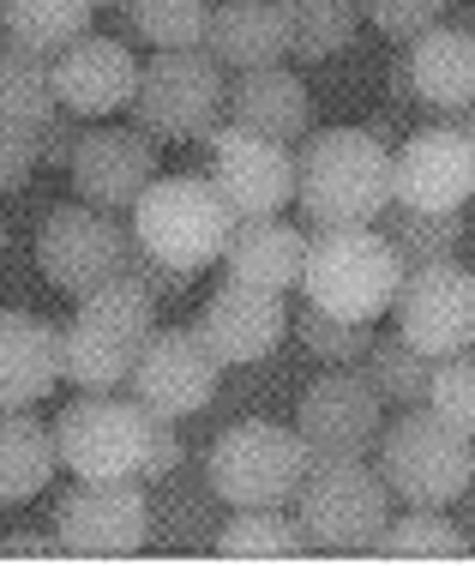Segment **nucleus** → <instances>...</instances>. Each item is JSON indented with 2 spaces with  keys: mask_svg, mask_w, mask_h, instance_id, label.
<instances>
[{
  "mask_svg": "<svg viewBox=\"0 0 475 566\" xmlns=\"http://www.w3.org/2000/svg\"><path fill=\"white\" fill-rule=\"evenodd\" d=\"M368 555H386V560H464L469 555V531L445 506H403V518L391 512Z\"/></svg>",
  "mask_w": 475,
  "mask_h": 566,
  "instance_id": "29",
  "label": "nucleus"
},
{
  "mask_svg": "<svg viewBox=\"0 0 475 566\" xmlns=\"http://www.w3.org/2000/svg\"><path fill=\"white\" fill-rule=\"evenodd\" d=\"M61 392V326L31 307H0V410H31Z\"/></svg>",
  "mask_w": 475,
  "mask_h": 566,
  "instance_id": "22",
  "label": "nucleus"
},
{
  "mask_svg": "<svg viewBox=\"0 0 475 566\" xmlns=\"http://www.w3.org/2000/svg\"><path fill=\"white\" fill-rule=\"evenodd\" d=\"M223 120L260 133V139L295 145L302 133H314L319 103H314V91H307V78L295 73V66L271 61V66H241L223 85Z\"/></svg>",
  "mask_w": 475,
  "mask_h": 566,
  "instance_id": "21",
  "label": "nucleus"
},
{
  "mask_svg": "<svg viewBox=\"0 0 475 566\" xmlns=\"http://www.w3.org/2000/svg\"><path fill=\"white\" fill-rule=\"evenodd\" d=\"M151 422L157 416H145L133 398L85 392L54 416L49 434H54V458H61L66 476H85V482L133 476L139 482V458H145V440H151Z\"/></svg>",
  "mask_w": 475,
  "mask_h": 566,
  "instance_id": "9",
  "label": "nucleus"
},
{
  "mask_svg": "<svg viewBox=\"0 0 475 566\" xmlns=\"http://www.w3.org/2000/svg\"><path fill=\"white\" fill-rule=\"evenodd\" d=\"M151 543L162 548H211V531H217V494L205 482V470L199 476H181V470H169L162 482H151Z\"/></svg>",
  "mask_w": 475,
  "mask_h": 566,
  "instance_id": "27",
  "label": "nucleus"
},
{
  "mask_svg": "<svg viewBox=\"0 0 475 566\" xmlns=\"http://www.w3.org/2000/svg\"><path fill=\"white\" fill-rule=\"evenodd\" d=\"M61 458H54L49 422L31 410H0V506H24L54 482Z\"/></svg>",
  "mask_w": 475,
  "mask_h": 566,
  "instance_id": "26",
  "label": "nucleus"
},
{
  "mask_svg": "<svg viewBox=\"0 0 475 566\" xmlns=\"http://www.w3.org/2000/svg\"><path fill=\"white\" fill-rule=\"evenodd\" d=\"M229 206L217 199L205 175H157L127 211V229L151 260L175 265V272H205L229 241Z\"/></svg>",
  "mask_w": 475,
  "mask_h": 566,
  "instance_id": "6",
  "label": "nucleus"
},
{
  "mask_svg": "<svg viewBox=\"0 0 475 566\" xmlns=\"http://www.w3.org/2000/svg\"><path fill=\"white\" fill-rule=\"evenodd\" d=\"M127 43L145 49H205V19L211 0H127Z\"/></svg>",
  "mask_w": 475,
  "mask_h": 566,
  "instance_id": "33",
  "label": "nucleus"
},
{
  "mask_svg": "<svg viewBox=\"0 0 475 566\" xmlns=\"http://www.w3.org/2000/svg\"><path fill=\"white\" fill-rule=\"evenodd\" d=\"M91 7H97V19H108V36H120V43H127V19H120V7H127V0H91Z\"/></svg>",
  "mask_w": 475,
  "mask_h": 566,
  "instance_id": "43",
  "label": "nucleus"
},
{
  "mask_svg": "<svg viewBox=\"0 0 475 566\" xmlns=\"http://www.w3.org/2000/svg\"><path fill=\"white\" fill-rule=\"evenodd\" d=\"M157 332V302L139 277H108L91 295H78L73 326H61V380L78 392H120L133 374L139 344Z\"/></svg>",
  "mask_w": 475,
  "mask_h": 566,
  "instance_id": "2",
  "label": "nucleus"
},
{
  "mask_svg": "<svg viewBox=\"0 0 475 566\" xmlns=\"http://www.w3.org/2000/svg\"><path fill=\"white\" fill-rule=\"evenodd\" d=\"M181 464H187V447H181V434H175V422H151V440H145V458H139V482L151 489V482H162Z\"/></svg>",
  "mask_w": 475,
  "mask_h": 566,
  "instance_id": "41",
  "label": "nucleus"
},
{
  "mask_svg": "<svg viewBox=\"0 0 475 566\" xmlns=\"http://www.w3.org/2000/svg\"><path fill=\"white\" fill-rule=\"evenodd\" d=\"M361 31V7L356 0H289V55L319 66L331 55H344Z\"/></svg>",
  "mask_w": 475,
  "mask_h": 566,
  "instance_id": "32",
  "label": "nucleus"
},
{
  "mask_svg": "<svg viewBox=\"0 0 475 566\" xmlns=\"http://www.w3.org/2000/svg\"><path fill=\"white\" fill-rule=\"evenodd\" d=\"M422 410H433L445 428H457V434L475 428V361H469V349H445V356H433Z\"/></svg>",
  "mask_w": 475,
  "mask_h": 566,
  "instance_id": "36",
  "label": "nucleus"
},
{
  "mask_svg": "<svg viewBox=\"0 0 475 566\" xmlns=\"http://www.w3.org/2000/svg\"><path fill=\"white\" fill-rule=\"evenodd\" d=\"M428 368H433V356H422L415 344H403L398 332H391V338H373L368 356H361V374H368L373 398L386 403V410H410V403H422Z\"/></svg>",
  "mask_w": 475,
  "mask_h": 566,
  "instance_id": "34",
  "label": "nucleus"
},
{
  "mask_svg": "<svg viewBox=\"0 0 475 566\" xmlns=\"http://www.w3.org/2000/svg\"><path fill=\"white\" fill-rule=\"evenodd\" d=\"M7 241H12V229H7V218H0V253H7Z\"/></svg>",
  "mask_w": 475,
  "mask_h": 566,
  "instance_id": "44",
  "label": "nucleus"
},
{
  "mask_svg": "<svg viewBox=\"0 0 475 566\" xmlns=\"http://www.w3.org/2000/svg\"><path fill=\"white\" fill-rule=\"evenodd\" d=\"M217 386H223V361L205 349L193 326H162L139 344L127 374V398L139 403L157 422H187V416H205Z\"/></svg>",
  "mask_w": 475,
  "mask_h": 566,
  "instance_id": "11",
  "label": "nucleus"
},
{
  "mask_svg": "<svg viewBox=\"0 0 475 566\" xmlns=\"http://www.w3.org/2000/svg\"><path fill=\"white\" fill-rule=\"evenodd\" d=\"M386 314H398V338L415 344L422 356L469 349L475 338V277L464 260H433L398 277Z\"/></svg>",
  "mask_w": 475,
  "mask_h": 566,
  "instance_id": "14",
  "label": "nucleus"
},
{
  "mask_svg": "<svg viewBox=\"0 0 475 566\" xmlns=\"http://www.w3.org/2000/svg\"><path fill=\"white\" fill-rule=\"evenodd\" d=\"M49 73H54V103H61V109H73L78 120H108L133 103L139 55H133V43H120V36H108L91 24L85 36L54 49Z\"/></svg>",
  "mask_w": 475,
  "mask_h": 566,
  "instance_id": "18",
  "label": "nucleus"
},
{
  "mask_svg": "<svg viewBox=\"0 0 475 566\" xmlns=\"http://www.w3.org/2000/svg\"><path fill=\"white\" fill-rule=\"evenodd\" d=\"M302 253H307V229H295L277 211V218H235L217 260H223L229 277L253 283V290L289 295L302 283Z\"/></svg>",
  "mask_w": 475,
  "mask_h": 566,
  "instance_id": "23",
  "label": "nucleus"
},
{
  "mask_svg": "<svg viewBox=\"0 0 475 566\" xmlns=\"http://www.w3.org/2000/svg\"><path fill=\"white\" fill-rule=\"evenodd\" d=\"M295 524L307 548L325 555H368L373 536L391 518V489L379 482L368 458H307L302 489H295Z\"/></svg>",
  "mask_w": 475,
  "mask_h": 566,
  "instance_id": "4",
  "label": "nucleus"
},
{
  "mask_svg": "<svg viewBox=\"0 0 475 566\" xmlns=\"http://www.w3.org/2000/svg\"><path fill=\"white\" fill-rule=\"evenodd\" d=\"M205 482L223 506H289L302 489L307 447L295 428L271 422V416H241L205 447Z\"/></svg>",
  "mask_w": 475,
  "mask_h": 566,
  "instance_id": "7",
  "label": "nucleus"
},
{
  "mask_svg": "<svg viewBox=\"0 0 475 566\" xmlns=\"http://www.w3.org/2000/svg\"><path fill=\"white\" fill-rule=\"evenodd\" d=\"M91 24H97L91 0H0V31L24 49H43V55L85 36Z\"/></svg>",
  "mask_w": 475,
  "mask_h": 566,
  "instance_id": "31",
  "label": "nucleus"
},
{
  "mask_svg": "<svg viewBox=\"0 0 475 566\" xmlns=\"http://www.w3.org/2000/svg\"><path fill=\"white\" fill-rule=\"evenodd\" d=\"M223 85H229L223 66L205 49H157L139 66L127 115L157 145H199L223 120Z\"/></svg>",
  "mask_w": 475,
  "mask_h": 566,
  "instance_id": "8",
  "label": "nucleus"
},
{
  "mask_svg": "<svg viewBox=\"0 0 475 566\" xmlns=\"http://www.w3.org/2000/svg\"><path fill=\"white\" fill-rule=\"evenodd\" d=\"M193 332L205 338V349L223 368H260V361H271V349L283 344V332H289V307L271 290L223 277L205 302H199Z\"/></svg>",
  "mask_w": 475,
  "mask_h": 566,
  "instance_id": "19",
  "label": "nucleus"
},
{
  "mask_svg": "<svg viewBox=\"0 0 475 566\" xmlns=\"http://www.w3.org/2000/svg\"><path fill=\"white\" fill-rule=\"evenodd\" d=\"M85 127H91V120H78L73 109H54L43 127H36V169H66V164H73Z\"/></svg>",
  "mask_w": 475,
  "mask_h": 566,
  "instance_id": "39",
  "label": "nucleus"
},
{
  "mask_svg": "<svg viewBox=\"0 0 475 566\" xmlns=\"http://www.w3.org/2000/svg\"><path fill=\"white\" fill-rule=\"evenodd\" d=\"M356 7H361V19H368L379 36L410 43V36H422L428 24H440L445 12H452V0H356Z\"/></svg>",
  "mask_w": 475,
  "mask_h": 566,
  "instance_id": "37",
  "label": "nucleus"
},
{
  "mask_svg": "<svg viewBox=\"0 0 475 566\" xmlns=\"http://www.w3.org/2000/svg\"><path fill=\"white\" fill-rule=\"evenodd\" d=\"M373 229L386 235L391 260H398L403 272H415V265H433V260H464L469 206H457V211H415V206H398V199H391V206L373 218Z\"/></svg>",
  "mask_w": 475,
  "mask_h": 566,
  "instance_id": "25",
  "label": "nucleus"
},
{
  "mask_svg": "<svg viewBox=\"0 0 475 566\" xmlns=\"http://www.w3.org/2000/svg\"><path fill=\"white\" fill-rule=\"evenodd\" d=\"M54 109L61 103H54L49 55L0 36V120H12V127H43Z\"/></svg>",
  "mask_w": 475,
  "mask_h": 566,
  "instance_id": "30",
  "label": "nucleus"
},
{
  "mask_svg": "<svg viewBox=\"0 0 475 566\" xmlns=\"http://www.w3.org/2000/svg\"><path fill=\"white\" fill-rule=\"evenodd\" d=\"M205 55L223 73L289 61V0H223V7H211Z\"/></svg>",
  "mask_w": 475,
  "mask_h": 566,
  "instance_id": "24",
  "label": "nucleus"
},
{
  "mask_svg": "<svg viewBox=\"0 0 475 566\" xmlns=\"http://www.w3.org/2000/svg\"><path fill=\"white\" fill-rule=\"evenodd\" d=\"M295 338L314 361L325 368H361V356H368L373 344V326L368 319H344V314H325V307L307 302L302 314H295Z\"/></svg>",
  "mask_w": 475,
  "mask_h": 566,
  "instance_id": "35",
  "label": "nucleus"
},
{
  "mask_svg": "<svg viewBox=\"0 0 475 566\" xmlns=\"http://www.w3.org/2000/svg\"><path fill=\"white\" fill-rule=\"evenodd\" d=\"M295 199L314 229L373 223L391 206V145L368 127H314L289 145Z\"/></svg>",
  "mask_w": 475,
  "mask_h": 566,
  "instance_id": "1",
  "label": "nucleus"
},
{
  "mask_svg": "<svg viewBox=\"0 0 475 566\" xmlns=\"http://www.w3.org/2000/svg\"><path fill=\"white\" fill-rule=\"evenodd\" d=\"M133 260V229L120 211H97L85 199H61L36 229V265L61 295H91L97 283L120 277Z\"/></svg>",
  "mask_w": 475,
  "mask_h": 566,
  "instance_id": "10",
  "label": "nucleus"
},
{
  "mask_svg": "<svg viewBox=\"0 0 475 566\" xmlns=\"http://www.w3.org/2000/svg\"><path fill=\"white\" fill-rule=\"evenodd\" d=\"M127 277H139L145 283V295L162 307V302H175V295H187V283H193V272H175V265H162V260H151V253L133 241V260H127Z\"/></svg>",
  "mask_w": 475,
  "mask_h": 566,
  "instance_id": "40",
  "label": "nucleus"
},
{
  "mask_svg": "<svg viewBox=\"0 0 475 566\" xmlns=\"http://www.w3.org/2000/svg\"><path fill=\"white\" fill-rule=\"evenodd\" d=\"M211 555L223 560H295L307 555V536L289 506H235L211 531Z\"/></svg>",
  "mask_w": 475,
  "mask_h": 566,
  "instance_id": "28",
  "label": "nucleus"
},
{
  "mask_svg": "<svg viewBox=\"0 0 475 566\" xmlns=\"http://www.w3.org/2000/svg\"><path fill=\"white\" fill-rule=\"evenodd\" d=\"M199 157H205V181L229 206V218H277V211H289L295 199L289 145L260 139V133L235 127V120H217L199 139Z\"/></svg>",
  "mask_w": 475,
  "mask_h": 566,
  "instance_id": "13",
  "label": "nucleus"
},
{
  "mask_svg": "<svg viewBox=\"0 0 475 566\" xmlns=\"http://www.w3.org/2000/svg\"><path fill=\"white\" fill-rule=\"evenodd\" d=\"M0 555H61V548H54V536H43V531H7L0 536Z\"/></svg>",
  "mask_w": 475,
  "mask_h": 566,
  "instance_id": "42",
  "label": "nucleus"
},
{
  "mask_svg": "<svg viewBox=\"0 0 475 566\" xmlns=\"http://www.w3.org/2000/svg\"><path fill=\"white\" fill-rule=\"evenodd\" d=\"M403 265L391 260L386 235L373 223H337V229H314L302 253V283L295 290L307 295L325 314H344V319H373L391 307L398 295Z\"/></svg>",
  "mask_w": 475,
  "mask_h": 566,
  "instance_id": "3",
  "label": "nucleus"
},
{
  "mask_svg": "<svg viewBox=\"0 0 475 566\" xmlns=\"http://www.w3.org/2000/svg\"><path fill=\"white\" fill-rule=\"evenodd\" d=\"M373 452H379V482L403 506H452L457 494H469V476H475L469 434L445 428L422 403L379 422Z\"/></svg>",
  "mask_w": 475,
  "mask_h": 566,
  "instance_id": "5",
  "label": "nucleus"
},
{
  "mask_svg": "<svg viewBox=\"0 0 475 566\" xmlns=\"http://www.w3.org/2000/svg\"><path fill=\"white\" fill-rule=\"evenodd\" d=\"M66 175H73V199L127 218L133 199L162 175V151L151 133H139V127H103V120H91Z\"/></svg>",
  "mask_w": 475,
  "mask_h": 566,
  "instance_id": "17",
  "label": "nucleus"
},
{
  "mask_svg": "<svg viewBox=\"0 0 475 566\" xmlns=\"http://www.w3.org/2000/svg\"><path fill=\"white\" fill-rule=\"evenodd\" d=\"M403 91H410V109H422L433 120H452L469 127V97H475V36L464 24L440 19L422 36L403 43Z\"/></svg>",
  "mask_w": 475,
  "mask_h": 566,
  "instance_id": "20",
  "label": "nucleus"
},
{
  "mask_svg": "<svg viewBox=\"0 0 475 566\" xmlns=\"http://www.w3.org/2000/svg\"><path fill=\"white\" fill-rule=\"evenodd\" d=\"M386 422V403L373 398L361 368H325L295 398V434L307 458H368Z\"/></svg>",
  "mask_w": 475,
  "mask_h": 566,
  "instance_id": "15",
  "label": "nucleus"
},
{
  "mask_svg": "<svg viewBox=\"0 0 475 566\" xmlns=\"http://www.w3.org/2000/svg\"><path fill=\"white\" fill-rule=\"evenodd\" d=\"M475 193V139L469 127L433 120V127L403 133L391 145V199L415 211H457Z\"/></svg>",
  "mask_w": 475,
  "mask_h": 566,
  "instance_id": "16",
  "label": "nucleus"
},
{
  "mask_svg": "<svg viewBox=\"0 0 475 566\" xmlns=\"http://www.w3.org/2000/svg\"><path fill=\"white\" fill-rule=\"evenodd\" d=\"M36 175V127H12L0 120V199L24 193Z\"/></svg>",
  "mask_w": 475,
  "mask_h": 566,
  "instance_id": "38",
  "label": "nucleus"
},
{
  "mask_svg": "<svg viewBox=\"0 0 475 566\" xmlns=\"http://www.w3.org/2000/svg\"><path fill=\"white\" fill-rule=\"evenodd\" d=\"M54 548L61 555H91V560L145 555L151 548V494H145V482L73 476V489L54 501Z\"/></svg>",
  "mask_w": 475,
  "mask_h": 566,
  "instance_id": "12",
  "label": "nucleus"
}]
</instances>
